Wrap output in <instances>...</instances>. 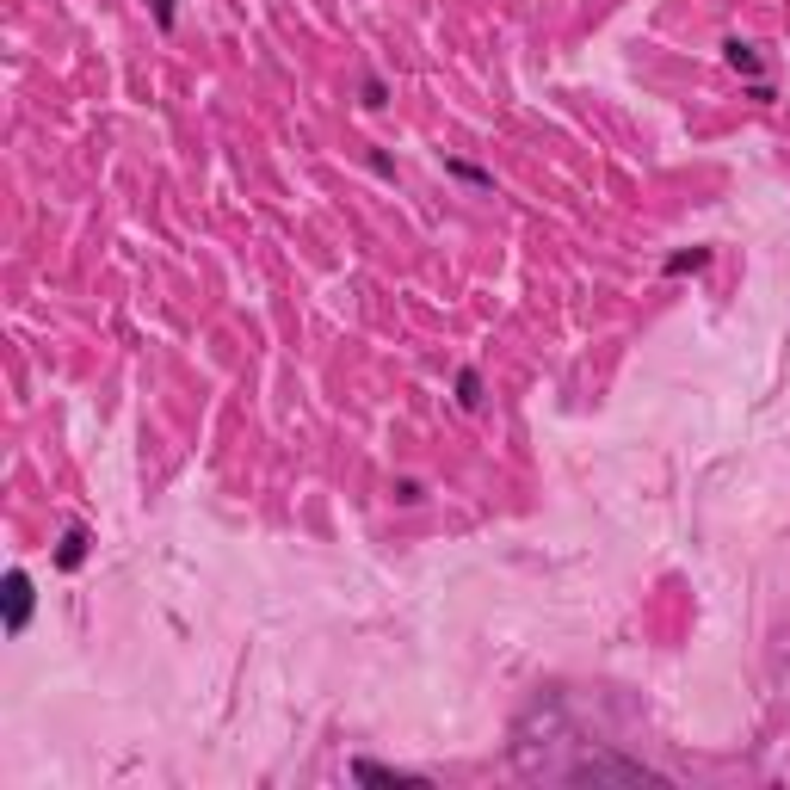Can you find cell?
<instances>
[{"label":"cell","mask_w":790,"mask_h":790,"mask_svg":"<svg viewBox=\"0 0 790 790\" xmlns=\"http://www.w3.org/2000/svg\"><path fill=\"white\" fill-rule=\"evenodd\" d=\"M87 550H93V531H87V525H68V531H62V544H56V568H62V574H75V568L87 562Z\"/></svg>","instance_id":"3"},{"label":"cell","mask_w":790,"mask_h":790,"mask_svg":"<svg viewBox=\"0 0 790 790\" xmlns=\"http://www.w3.org/2000/svg\"><path fill=\"white\" fill-rule=\"evenodd\" d=\"M704 266H710V247H686V254H667L661 260L667 278H686V272H704Z\"/></svg>","instance_id":"5"},{"label":"cell","mask_w":790,"mask_h":790,"mask_svg":"<svg viewBox=\"0 0 790 790\" xmlns=\"http://www.w3.org/2000/svg\"><path fill=\"white\" fill-rule=\"evenodd\" d=\"M389 494L402 500V507H420L426 500V482H414V476H402V482H389Z\"/></svg>","instance_id":"8"},{"label":"cell","mask_w":790,"mask_h":790,"mask_svg":"<svg viewBox=\"0 0 790 790\" xmlns=\"http://www.w3.org/2000/svg\"><path fill=\"white\" fill-rule=\"evenodd\" d=\"M445 167L463 179V186H494V173H488V167H476V161H445Z\"/></svg>","instance_id":"7"},{"label":"cell","mask_w":790,"mask_h":790,"mask_svg":"<svg viewBox=\"0 0 790 790\" xmlns=\"http://www.w3.org/2000/svg\"><path fill=\"white\" fill-rule=\"evenodd\" d=\"M723 62L735 68V75H741V81H766V75H760V68H766V62H760V50H753L747 38H729V44H723Z\"/></svg>","instance_id":"4"},{"label":"cell","mask_w":790,"mask_h":790,"mask_svg":"<svg viewBox=\"0 0 790 790\" xmlns=\"http://www.w3.org/2000/svg\"><path fill=\"white\" fill-rule=\"evenodd\" d=\"M7 636H25V624H31V605H38V587H31V574L25 568H13L7 574Z\"/></svg>","instance_id":"1"},{"label":"cell","mask_w":790,"mask_h":790,"mask_svg":"<svg viewBox=\"0 0 790 790\" xmlns=\"http://www.w3.org/2000/svg\"><path fill=\"white\" fill-rule=\"evenodd\" d=\"M457 402H463V408H482V371H476V365L457 371Z\"/></svg>","instance_id":"6"},{"label":"cell","mask_w":790,"mask_h":790,"mask_svg":"<svg viewBox=\"0 0 790 790\" xmlns=\"http://www.w3.org/2000/svg\"><path fill=\"white\" fill-rule=\"evenodd\" d=\"M149 13H155V25H161V31H173V19H179L173 0H149Z\"/></svg>","instance_id":"9"},{"label":"cell","mask_w":790,"mask_h":790,"mask_svg":"<svg viewBox=\"0 0 790 790\" xmlns=\"http://www.w3.org/2000/svg\"><path fill=\"white\" fill-rule=\"evenodd\" d=\"M346 772H352V784H433L426 772H408V766H377V760H352Z\"/></svg>","instance_id":"2"},{"label":"cell","mask_w":790,"mask_h":790,"mask_svg":"<svg viewBox=\"0 0 790 790\" xmlns=\"http://www.w3.org/2000/svg\"><path fill=\"white\" fill-rule=\"evenodd\" d=\"M383 99H389V87H383V81L371 75V81H365V99H358V105H365V112H377V105H383Z\"/></svg>","instance_id":"10"}]
</instances>
